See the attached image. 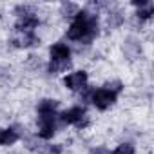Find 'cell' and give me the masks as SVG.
Wrapping results in <instances>:
<instances>
[{
	"instance_id": "30bf717a",
	"label": "cell",
	"mask_w": 154,
	"mask_h": 154,
	"mask_svg": "<svg viewBox=\"0 0 154 154\" xmlns=\"http://www.w3.org/2000/svg\"><path fill=\"white\" fill-rule=\"evenodd\" d=\"M152 13H154V8H152V4H150V2H147L143 8H140L138 17H140L141 20H149V18L152 17Z\"/></svg>"
},
{
	"instance_id": "7a4b0ae2",
	"label": "cell",
	"mask_w": 154,
	"mask_h": 154,
	"mask_svg": "<svg viewBox=\"0 0 154 154\" xmlns=\"http://www.w3.org/2000/svg\"><path fill=\"white\" fill-rule=\"evenodd\" d=\"M49 56H51V72H60L69 65V58H71V49L67 44L56 42L51 45L49 49Z\"/></svg>"
},
{
	"instance_id": "3957f363",
	"label": "cell",
	"mask_w": 154,
	"mask_h": 154,
	"mask_svg": "<svg viewBox=\"0 0 154 154\" xmlns=\"http://www.w3.org/2000/svg\"><path fill=\"white\" fill-rule=\"evenodd\" d=\"M116 96H118V94H116L114 91L103 87V89H96V91L91 94V102H93V105H94L96 109L105 111V109H109L111 105H114Z\"/></svg>"
},
{
	"instance_id": "5b68a950",
	"label": "cell",
	"mask_w": 154,
	"mask_h": 154,
	"mask_svg": "<svg viewBox=\"0 0 154 154\" xmlns=\"http://www.w3.org/2000/svg\"><path fill=\"white\" fill-rule=\"evenodd\" d=\"M54 114H38V136L42 140H49L54 136L56 125H54Z\"/></svg>"
},
{
	"instance_id": "52a82bcc",
	"label": "cell",
	"mask_w": 154,
	"mask_h": 154,
	"mask_svg": "<svg viewBox=\"0 0 154 154\" xmlns=\"http://www.w3.org/2000/svg\"><path fill=\"white\" fill-rule=\"evenodd\" d=\"M13 42L18 45V47H29V45H35L38 42L36 35L35 33H29V31H17V36L13 38Z\"/></svg>"
},
{
	"instance_id": "8fae6325",
	"label": "cell",
	"mask_w": 154,
	"mask_h": 154,
	"mask_svg": "<svg viewBox=\"0 0 154 154\" xmlns=\"http://www.w3.org/2000/svg\"><path fill=\"white\" fill-rule=\"evenodd\" d=\"M136 150H134V145L132 143H120L116 149H114V152L112 154H134Z\"/></svg>"
},
{
	"instance_id": "9c48e42d",
	"label": "cell",
	"mask_w": 154,
	"mask_h": 154,
	"mask_svg": "<svg viewBox=\"0 0 154 154\" xmlns=\"http://www.w3.org/2000/svg\"><path fill=\"white\" fill-rule=\"evenodd\" d=\"M58 107V102L54 100H42L38 103V114H54Z\"/></svg>"
},
{
	"instance_id": "ba28073f",
	"label": "cell",
	"mask_w": 154,
	"mask_h": 154,
	"mask_svg": "<svg viewBox=\"0 0 154 154\" xmlns=\"http://www.w3.org/2000/svg\"><path fill=\"white\" fill-rule=\"evenodd\" d=\"M17 140H18V134H17L15 129H4L2 134H0V145H4V147L13 145Z\"/></svg>"
},
{
	"instance_id": "6da1fadb",
	"label": "cell",
	"mask_w": 154,
	"mask_h": 154,
	"mask_svg": "<svg viewBox=\"0 0 154 154\" xmlns=\"http://www.w3.org/2000/svg\"><path fill=\"white\" fill-rule=\"evenodd\" d=\"M96 33V17L91 15L89 11H78L76 17L72 18L69 29H67V38L74 42L82 40H93Z\"/></svg>"
},
{
	"instance_id": "7c38bea8",
	"label": "cell",
	"mask_w": 154,
	"mask_h": 154,
	"mask_svg": "<svg viewBox=\"0 0 154 154\" xmlns=\"http://www.w3.org/2000/svg\"><path fill=\"white\" fill-rule=\"evenodd\" d=\"M94 154H112V152L105 147H98V149H94Z\"/></svg>"
},
{
	"instance_id": "4fadbf2b",
	"label": "cell",
	"mask_w": 154,
	"mask_h": 154,
	"mask_svg": "<svg viewBox=\"0 0 154 154\" xmlns=\"http://www.w3.org/2000/svg\"><path fill=\"white\" fill-rule=\"evenodd\" d=\"M0 134H2V129H0Z\"/></svg>"
},
{
	"instance_id": "277c9868",
	"label": "cell",
	"mask_w": 154,
	"mask_h": 154,
	"mask_svg": "<svg viewBox=\"0 0 154 154\" xmlns=\"http://www.w3.org/2000/svg\"><path fill=\"white\" fill-rule=\"evenodd\" d=\"M60 120L63 123H69V125H76V127H85L87 125V114H85V109L76 105V107H71L67 111L62 112Z\"/></svg>"
},
{
	"instance_id": "8992f818",
	"label": "cell",
	"mask_w": 154,
	"mask_h": 154,
	"mask_svg": "<svg viewBox=\"0 0 154 154\" xmlns=\"http://www.w3.org/2000/svg\"><path fill=\"white\" fill-rule=\"evenodd\" d=\"M63 85L71 91H82L87 85V72L85 71H74L69 72L63 78Z\"/></svg>"
}]
</instances>
